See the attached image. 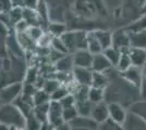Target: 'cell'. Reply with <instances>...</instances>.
Segmentation results:
<instances>
[{"label": "cell", "instance_id": "6da1fadb", "mask_svg": "<svg viewBox=\"0 0 146 130\" xmlns=\"http://www.w3.org/2000/svg\"><path fill=\"white\" fill-rule=\"evenodd\" d=\"M0 123L8 127H24L25 117L14 103L0 105Z\"/></svg>", "mask_w": 146, "mask_h": 130}, {"label": "cell", "instance_id": "7a4b0ae2", "mask_svg": "<svg viewBox=\"0 0 146 130\" xmlns=\"http://www.w3.org/2000/svg\"><path fill=\"white\" fill-rule=\"evenodd\" d=\"M61 39L67 47L69 53H74L75 51L86 49V41H87V31L84 29H72L66 31Z\"/></svg>", "mask_w": 146, "mask_h": 130}, {"label": "cell", "instance_id": "3957f363", "mask_svg": "<svg viewBox=\"0 0 146 130\" xmlns=\"http://www.w3.org/2000/svg\"><path fill=\"white\" fill-rule=\"evenodd\" d=\"M23 82L15 81L0 88V100L2 104L14 103V101L22 94Z\"/></svg>", "mask_w": 146, "mask_h": 130}, {"label": "cell", "instance_id": "277c9868", "mask_svg": "<svg viewBox=\"0 0 146 130\" xmlns=\"http://www.w3.org/2000/svg\"><path fill=\"white\" fill-rule=\"evenodd\" d=\"M119 75H120V77L123 79L124 82H127L128 85H130V86L135 88V89L140 88L141 84L144 79L142 68L136 67V66H131L127 71L119 73Z\"/></svg>", "mask_w": 146, "mask_h": 130}, {"label": "cell", "instance_id": "5b68a950", "mask_svg": "<svg viewBox=\"0 0 146 130\" xmlns=\"http://www.w3.org/2000/svg\"><path fill=\"white\" fill-rule=\"evenodd\" d=\"M63 107L60 104L59 101H54L50 100L48 104V122L50 125H52L54 127H57L59 125L63 124Z\"/></svg>", "mask_w": 146, "mask_h": 130}, {"label": "cell", "instance_id": "8992f818", "mask_svg": "<svg viewBox=\"0 0 146 130\" xmlns=\"http://www.w3.org/2000/svg\"><path fill=\"white\" fill-rule=\"evenodd\" d=\"M112 47L120 50L121 52L130 49V37L127 29H117L112 33Z\"/></svg>", "mask_w": 146, "mask_h": 130}, {"label": "cell", "instance_id": "52a82bcc", "mask_svg": "<svg viewBox=\"0 0 146 130\" xmlns=\"http://www.w3.org/2000/svg\"><path fill=\"white\" fill-rule=\"evenodd\" d=\"M72 57L75 67L91 68L94 54H92L87 49H82L72 53Z\"/></svg>", "mask_w": 146, "mask_h": 130}, {"label": "cell", "instance_id": "ba28073f", "mask_svg": "<svg viewBox=\"0 0 146 130\" xmlns=\"http://www.w3.org/2000/svg\"><path fill=\"white\" fill-rule=\"evenodd\" d=\"M122 126L123 130H146V120L133 112L129 111Z\"/></svg>", "mask_w": 146, "mask_h": 130}, {"label": "cell", "instance_id": "9c48e42d", "mask_svg": "<svg viewBox=\"0 0 146 130\" xmlns=\"http://www.w3.org/2000/svg\"><path fill=\"white\" fill-rule=\"evenodd\" d=\"M72 76L74 80L76 81L81 86H92V80H93V71L91 68L84 67H75L72 71Z\"/></svg>", "mask_w": 146, "mask_h": 130}, {"label": "cell", "instance_id": "30bf717a", "mask_svg": "<svg viewBox=\"0 0 146 130\" xmlns=\"http://www.w3.org/2000/svg\"><path fill=\"white\" fill-rule=\"evenodd\" d=\"M108 111H109V118L121 125L124 123L127 115H128V112L121 103L109 102L108 103Z\"/></svg>", "mask_w": 146, "mask_h": 130}, {"label": "cell", "instance_id": "8fae6325", "mask_svg": "<svg viewBox=\"0 0 146 130\" xmlns=\"http://www.w3.org/2000/svg\"><path fill=\"white\" fill-rule=\"evenodd\" d=\"M129 56L132 63V66L143 68L146 65V49L143 48H134L130 47Z\"/></svg>", "mask_w": 146, "mask_h": 130}, {"label": "cell", "instance_id": "7c38bea8", "mask_svg": "<svg viewBox=\"0 0 146 130\" xmlns=\"http://www.w3.org/2000/svg\"><path fill=\"white\" fill-rule=\"evenodd\" d=\"M91 117L97 123L100 124L105 122L106 119L109 118V111H108V103H106L105 101L97 103V104H94L93 106V110L91 113Z\"/></svg>", "mask_w": 146, "mask_h": 130}, {"label": "cell", "instance_id": "4fadbf2b", "mask_svg": "<svg viewBox=\"0 0 146 130\" xmlns=\"http://www.w3.org/2000/svg\"><path fill=\"white\" fill-rule=\"evenodd\" d=\"M112 67L111 63L108 61V59L106 57V56L102 53H97L94 54L93 57V63H92L91 69L93 72H99V73H105L107 72L109 68Z\"/></svg>", "mask_w": 146, "mask_h": 130}, {"label": "cell", "instance_id": "5bb4252c", "mask_svg": "<svg viewBox=\"0 0 146 130\" xmlns=\"http://www.w3.org/2000/svg\"><path fill=\"white\" fill-rule=\"evenodd\" d=\"M69 124L71 127H81V128H87L92 130H97L98 127V124L91 116H82V115H78Z\"/></svg>", "mask_w": 146, "mask_h": 130}, {"label": "cell", "instance_id": "9a60e30c", "mask_svg": "<svg viewBox=\"0 0 146 130\" xmlns=\"http://www.w3.org/2000/svg\"><path fill=\"white\" fill-rule=\"evenodd\" d=\"M54 65H55L56 72H59V73H72L73 68H74L72 54H70V53L64 54Z\"/></svg>", "mask_w": 146, "mask_h": 130}, {"label": "cell", "instance_id": "2e32d148", "mask_svg": "<svg viewBox=\"0 0 146 130\" xmlns=\"http://www.w3.org/2000/svg\"><path fill=\"white\" fill-rule=\"evenodd\" d=\"M23 20L30 26H42L43 27V22L36 9L23 8Z\"/></svg>", "mask_w": 146, "mask_h": 130}, {"label": "cell", "instance_id": "e0dca14e", "mask_svg": "<svg viewBox=\"0 0 146 130\" xmlns=\"http://www.w3.org/2000/svg\"><path fill=\"white\" fill-rule=\"evenodd\" d=\"M46 31H48L52 37H61L68 31V25L60 21H50L46 27Z\"/></svg>", "mask_w": 146, "mask_h": 130}, {"label": "cell", "instance_id": "ac0fdd59", "mask_svg": "<svg viewBox=\"0 0 146 130\" xmlns=\"http://www.w3.org/2000/svg\"><path fill=\"white\" fill-rule=\"evenodd\" d=\"M17 40H18L20 47L23 49L24 52L26 51H35L37 48L36 41H34L32 38L27 35V33H20L15 34Z\"/></svg>", "mask_w": 146, "mask_h": 130}, {"label": "cell", "instance_id": "d6986e66", "mask_svg": "<svg viewBox=\"0 0 146 130\" xmlns=\"http://www.w3.org/2000/svg\"><path fill=\"white\" fill-rule=\"evenodd\" d=\"M95 36L97 37L98 41L100 43L103 51L107 48L111 47L112 44V33L109 31H105V29H93Z\"/></svg>", "mask_w": 146, "mask_h": 130}, {"label": "cell", "instance_id": "ffe728a7", "mask_svg": "<svg viewBox=\"0 0 146 130\" xmlns=\"http://www.w3.org/2000/svg\"><path fill=\"white\" fill-rule=\"evenodd\" d=\"M86 49L91 52L92 54H97L103 52V48L100 43L98 41L97 37L95 36L94 31H87V41H86Z\"/></svg>", "mask_w": 146, "mask_h": 130}, {"label": "cell", "instance_id": "44dd1931", "mask_svg": "<svg viewBox=\"0 0 146 130\" xmlns=\"http://www.w3.org/2000/svg\"><path fill=\"white\" fill-rule=\"evenodd\" d=\"M129 33L130 37V46L134 48H143L146 49V31L139 33Z\"/></svg>", "mask_w": 146, "mask_h": 130}, {"label": "cell", "instance_id": "7402d4cb", "mask_svg": "<svg viewBox=\"0 0 146 130\" xmlns=\"http://www.w3.org/2000/svg\"><path fill=\"white\" fill-rule=\"evenodd\" d=\"M110 82V78L106 73H99V72H93V80L92 86L96 88L106 89Z\"/></svg>", "mask_w": 146, "mask_h": 130}, {"label": "cell", "instance_id": "603a6c76", "mask_svg": "<svg viewBox=\"0 0 146 130\" xmlns=\"http://www.w3.org/2000/svg\"><path fill=\"white\" fill-rule=\"evenodd\" d=\"M105 97H106V91L105 89L102 88H96V87H90V91H88V100L92 103L97 104L105 101Z\"/></svg>", "mask_w": 146, "mask_h": 130}, {"label": "cell", "instance_id": "cb8c5ba5", "mask_svg": "<svg viewBox=\"0 0 146 130\" xmlns=\"http://www.w3.org/2000/svg\"><path fill=\"white\" fill-rule=\"evenodd\" d=\"M48 104H39V105H34L33 108V114L34 116L42 123L45 124L48 122Z\"/></svg>", "mask_w": 146, "mask_h": 130}, {"label": "cell", "instance_id": "d4e9b609", "mask_svg": "<svg viewBox=\"0 0 146 130\" xmlns=\"http://www.w3.org/2000/svg\"><path fill=\"white\" fill-rule=\"evenodd\" d=\"M94 103H92L90 100H83V101H76L75 107L79 115L82 116H91L92 110H93Z\"/></svg>", "mask_w": 146, "mask_h": 130}, {"label": "cell", "instance_id": "484cf974", "mask_svg": "<svg viewBox=\"0 0 146 130\" xmlns=\"http://www.w3.org/2000/svg\"><path fill=\"white\" fill-rule=\"evenodd\" d=\"M128 51H123V52H121L120 59H119V61H118V63H117V65L115 66L116 69L119 72V73H122V72L127 71L128 68H130L131 66H132V63H131V60H130V56H129Z\"/></svg>", "mask_w": 146, "mask_h": 130}, {"label": "cell", "instance_id": "4316f807", "mask_svg": "<svg viewBox=\"0 0 146 130\" xmlns=\"http://www.w3.org/2000/svg\"><path fill=\"white\" fill-rule=\"evenodd\" d=\"M103 53L106 56V57L108 59V61L111 63L112 66H116L118 61H119V59H120V56H121V51L116 49V48L112 47V46L104 50Z\"/></svg>", "mask_w": 146, "mask_h": 130}, {"label": "cell", "instance_id": "83f0119b", "mask_svg": "<svg viewBox=\"0 0 146 130\" xmlns=\"http://www.w3.org/2000/svg\"><path fill=\"white\" fill-rule=\"evenodd\" d=\"M38 77H39V68H38V66H29V68L25 71L23 82L34 84L35 85Z\"/></svg>", "mask_w": 146, "mask_h": 130}, {"label": "cell", "instance_id": "f1b7e54d", "mask_svg": "<svg viewBox=\"0 0 146 130\" xmlns=\"http://www.w3.org/2000/svg\"><path fill=\"white\" fill-rule=\"evenodd\" d=\"M127 31L130 33H139V31H146V14L141 16L139 20L131 23L127 27Z\"/></svg>", "mask_w": 146, "mask_h": 130}, {"label": "cell", "instance_id": "f546056e", "mask_svg": "<svg viewBox=\"0 0 146 130\" xmlns=\"http://www.w3.org/2000/svg\"><path fill=\"white\" fill-rule=\"evenodd\" d=\"M50 94L46 92L43 89H37L36 92L33 95V101L34 105H39V104H47L50 102Z\"/></svg>", "mask_w": 146, "mask_h": 130}, {"label": "cell", "instance_id": "4dcf8cb0", "mask_svg": "<svg viewBox=\"0 0 146 130\" xmlns=\"http://www.w3.org/2000/svg\"><path fill=\"white\" fill-rule=\"evenodd\" d=\"M130 112H133L136 115H139L144 120H146V100H142L135 102L134 104L131 105Z\"/></svg>", "mask_w": 146, "mask_h": 130}, {"label": "cell", "instance_id": "1f68e13d", "mask_svg": "<svg viewBox=\"0 0 146 130\" xmlns=\"http://www.w3.org/2000/svg\"><path fill=\"white\" fill-rule=\"evenodd\" d=\"M97 130H123V126L112 120L111 118H108L105 122L98 124Z\"/></svg>", "mask_w": 146, "mask_h": 130}, {"label": "cell", "instance_id": "d6a6232c", "mask_svg": "<svg viewBox=\"0 0 146 130\" xmlns=\"http://www.w3.org/2000/svg\"><path fill=\"white\" fill-rule=\"evenodd\" d=\"M88 91H90V87L78 85L72 94L76 101H83V100H88Z\"/></svg>", "mask_w": 146, "mask_h": 130}, {"label": "cell", "instance_id": "836d02e7", "mask_svg": "<svg viewBox=\"0 0 146 130\" xmlns=\"http://www.w3.org/2000/svg\"><path fill=\"white\" fill-rule=\"evenodd\" d=\"M42 123L37 119L34 114H31L30 116L25 117V129L26 130H39L42 127Z\"/></svg>", "mask_w": 146, "mask_h": 130}, {"label": "cell", "instance_id": "e575fe53", "mask_svg": "<svg viewBox=\"0 0 146 130\" xmlns=\"http://www.w3.org/2000/svg\"><path fill=\"white\" fill-rule=\"evenodd\" d=\"M70 93V90L66 85H60L56 89V91L50 94V99L54 101H60L62 100L66 95H68Z\"/></svg>", "mask_w": 146, "mask_h": 130}, {"label": "cell", "instance_id": "d590c367", "mask_svg": "<svg viewBox=\"0 0 146 130\" xmlns=\"http://www.w3.org/2000/svg\"><path fill=\"white\" fill-rule=\"evenodd\" d=\"M45 31H46V29H45L44 27H42V26H30L26 33H27V35H29L34 41L37 42V40L43 36Z\"/></svg>", "mask_w": 146, "mask_h": 130}, {"label": "cell", "instance_id": "8d00e7d4", "mask_svg": "<svg viewBox=\"0 0 146 130\" xmlns=\"http://www.w3.org/2000/svg\"><path fill=\"white\" fill-rule=\"evenodd\" d=\"M60 85L61 84L59 82L58 79H56V78H47L45 80V84H44L42 89L45 90L48 94H51L54 91H56V89L60 86Z\"/></svg>", "mask_w": 146, "mask_h": 130}, {"label": "cell", "instance_id": "74e56055", "mask_svg": "<svg viewBox=\"0 0 146 130\" xmlns=\"http://www.w3.org/2000/svg\"><path fill=\"white\" fill-rule=\"evenodd\" d=\"M50 47H51L52 49L59 51L60 53H63V54H69V51H68L64 42L62 41L61 37H52V40H51V44H50Z\"/></svg>", "mask_w": 146, "mask_h": 130}, {"label": "cell", "instance_id": "f35d334b", "mask_svg": "<svg viewBox=\"0 0 146 130\" xmlns=\"http://www.w3.org/2000/svg\"><path fill=\"white\" fill-rule=\"evenodd\" d=\"M63 120L64 123H70L72 122L74 118L79 115V113L76 111V107L74 106H69V107H63Z\"/></svg>", "mask_w": 146, "mask_h": 130}, {"label": "cell", "instance_id": "ab89813d", "mask_svg": "<svg viewBox=\"0 0 146 130\" xmlns=\"http://www.w3.org/2000/svg\"><path fill=\"white\" fill-rule=\"evenodd\" d=\"M59 102H60V104L62 105V107H69V106L75 105L76 100H75V98H74V95H73L72 93H69L68 95H66V97L62 100H60Z\"/></svg>", "mask_w": 146, "mask_h": 130}, {"label": "cell", "instance_id": "60d3db41", "mask_svg": "<svg viewBox=\"0 0 146 130\" xmlns=\"http://www.w3.org/2000/svg\"><path fill=\"white\" fill-rule=\"evenodd\" d=\"M29 27H30V25L27 24L24 20H21L20 22H18L17 24L14 25V27H13V31H14L15 34H20V33H26V31H27V29H29Z\"/></svg>", "mask_w": 146, "mask_h": 130}, {"label": "cell", "instance_id": "b9f144b4", "mask_svg": "<svg viewBox=\"0 0 146 130\" xmlns=\"http://www.w3.org/2000/svg\"><path fill=\"white\" fill-rule=\"evenodd\" d=\"M12 9L11 0H0V16L8 13Z\"/></svg>", "mask_w": 146, "mask_h": 130}, {"label": "cell", "instance_id": "7bdbcfd3", "mask_svg": "<svg viewBox=\"0 0 146 130\" xmlns=\"http://www.w3.org/2000/svg\"><path fill=\"white\" fill-rule=\"evenodd\" d=\"M39 0H24V8L29 9H37Z\"/></svg>", "mask_w": 146, "mask_h": 130}, {"label": "cell", "instance_id": "ee69618b", "mask_svg": "<svg viewBox=\"0 0 146 130\" xmlns=\"http://www.w3.org/2000/svg\"><path fill=\"white\" fill-rule=\"evenodd\" d=\"M140 90V97L142 100H146V79H143L141 87L139 88Z\"/></svg>", "mask_w": 146, "mask_h": 130}, {"label": "cell", "instance_id": "f6af8a7d", "mask_svg": "<svg viewBox=\"0 0 146 130\" xmlns=\"http://www.w3.org/2000/svg\"><path fill=\"white\" fill-rule=\"evenodd\" d=\"M55 130H71V126L69 123H63V124L55 127Z\"/></svg>", "mask_w": 146, "mask_h": 130}, {"label": "cell", "instance_id": "bcb514c9", "mask_svg": "<svg viewBox=\"0 0 146 130\" xmlns=\"http://www.w3.org/2000/svg\"><path fill=\"white\" fill-rule=\"evenodd\" d=\"M12 7H18V8H24V0H11Z\"/></svg>", "mask_w": 146, "mask_h": 130}, {"label": "cell", "instance_id": "7dc6e473", "mask_svg": "<svg viewBox=\"0 0 146 130\" xmlns=\"http://www.w3.org/2000/svg\"><path fill=\"white\" fill-rule=\"evenodd\" d=\"M39 130H55V127L52 125H50L49 123H45V124L42 125Z\"/></svg>", "mask_w": 146, "mask_h": 130}, {"label": "cell", "instance_id": "c3c4849f", "mask_svg": "<svg viewBox=\"0 0 146 130\" xmlns=\"http://www.w3.org/2000/svg\"><path fill=\"white\" fill-rule=\"evenodd\" d=\"M9 129V127L6 126V125H3L2 123H0V130H8Z\"/></svg>", "mask_w": 146, "mask_h": 130}, {"label": "cell", "instance_id": "681fc988", "mask_svg": "<svg viewBox=\"0 0 146 130\" xmlns=\"http://www.w3.org/2000/svg\"><path fill=\"white\" fill-rule=\"evenodd\" d=\"M71 130H92L87 128H81V127H71Z\"/></svg>", "mask_w": 146, "mask_h": 130}, {"label": "cell", "instance_id": "f907efd6", "mask_svg": "<svg viewBox=\"0 0 146 130\" xmlns=\"http://www.w3.org/2000/svg\"><path fill=\"white\" fill-rule=\"evenodd\" d=\"M142 72H143V77H144V79H146V65L142 68Z\"/></svg>", "mask_w": 146, "mask_h": 130}, {"label": "cell", "instance_id": "816d5d0a", "mask_svg": "<svg viewBox=\"0 0 146 130\" xmlns=\"http://www.w3.org/2000/svg\"><path fill=\"white\" fill-rule=\"evenodd\" d=\"M1 104H2V103H1V100H0V105H1Z\"/></svg>", "mask_w": 146, "mask_h": 130}]
</instances>
